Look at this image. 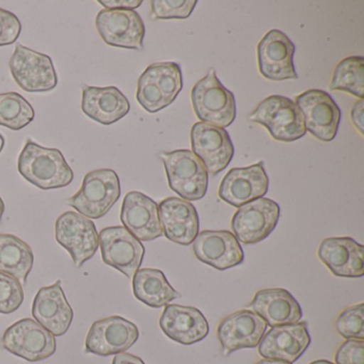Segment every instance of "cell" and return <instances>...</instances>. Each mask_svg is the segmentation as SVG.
Masks as SVG:
<instances>
[{
  "label": "cell",
  "mask_w": 364,
  "mask_h": 364,
  "mask_svg": "<svg viewBox=\"0 0 364 364\" xmlns=\"http://www.w3.org/2000/svg\"><path fill=\"white\" fill-rule=\"evenodd\" d=\"M253 312L262 317L267 326L293 325L302 318L299 302L284 289H262L250 304Z\"/></svg>",
  "instance_id": "cell-26"
},
{
  "label": "cell",
  "mask_w": 364,
  "mask_h": 364,
  "mask_svg": "<svg viewBox=\"0 0 364 364\" xmlns=\"http://www.w3.org/2000/svg\"><path fill=\"white\" fill-rule=\"evenodd\" d=\"M121 196L120 178L112 169H97L85 176L78 193L68 204L89 219L105 216Z\"/></svg>",
  "instance_id": "cell-2"
},
{
  "label": "cell",
  "mask_w": 364,
  "mask_h": 364,
  "mask_svg": "<svg viewBox=\"0 0 364 364\" xmlns=\"http://www.w3.org/2000/svg\"><path fill=\"white\" fill-rule=\"evenodd\" d=\"M33 106L16 92L0 93V127L20 131L35 119Z\"/></svg>",
  "instance_id": "cell-30"
},
{
  "label": "cell",
  "mask_w": 364,
  "mask_h": 364,
  "mask_svg": "<svg viewBox=\"0 0 364 364\" xmlns=\"http://www.w3.org/2000/svg\"><path fill=\"white\" fill-rule=\"evenodd\" d=\"M267 329V323L257 313L240 310L232 313L219 323L217 336L225 355L242 348L259 346Z\"/></svg>",
  "instance_id": "cell-17"
},
{
  "label": "cell",
  "mask_w": 364,
  "mask_h": 364,
  "mask_svg": "<svg viewBox=\"0 0 364 364\" xmlns=\"http://www.w3.org/2000/svg\"><path fill=\"white\" fill-rule=\"evenodd\" d=\"M159 220L166 237L176 244L188 246L199 234V216L191 202L170 197L159 205Z\"/></svg>",
  "instance_id": "cell-22"
},
{
  "label": "cell",
  "mask_w": 364,
  "mask_h": 364,
  "mask_svg": "<svg viewBox=\"0 0 364 364\" xmlns=\"http://www.w3.org/2000/svg\"><path fill=\"white\" fill-rule=\"evenodd\" d=\"M107 10H133L142 5V0H99Z\"/></svg>",
  "instance_id": "cell-38"
},
{
  "label": "cell",
  "mask_w": 364,
  "mask_h": 364,
  "mask_svg": "<svg viewBox=\"0 0 364 364\" xmlns=\"http://www.w3.org/2000/svg\"><path fill=\"white\" fill-rule=\"evenodd\" d=\"M191 103L196 116L206 124L225 129L235 120V97L221 84L214 69L193 86Z\"/></svg>",
  "instance_id": "cell-3"
},
{
  "label": "cell",
  "mask_w": 364,
  "mask_h": 364,
  "mask_svg": "<svg viewBox=\"0 0 364 364\" xmlns=\"http://www.w3.org/2000/svg\"><path fill=\"white\" fill-rule=\"evenodd\" d=\"M120 218L125 229L140 242H151L164 235L159 204L139 191L125 196Z\"/></svg>",
  "instance_id": "cell-18"
},
{
  "label": "cell",
  "mask_w": 364,
  "mask_h": 364,
  "mask_svg": "<svg viewBox=\"0 0 364 364\" xmlns=\"http://www.w3.org/2000/svg\"><path fill=\"white\" fill-rule=\"evenodd\" d=\"M304 117V127L321 141L336 138L341 122V109L329 93L318 89L304 91L294 101Z\"/></svg>",
  "instance_id": "cell-10"
},
{
  "label": "cell",
  "mask_w": 364,
  "mask_h": 364,
  "mask_svg": "<svg viewBox=\"0 0 364 364\" xmlns=\"http://www.w3.org/2000/svg\"><path fill=\"white\" fill-rule=\"evenodd\" d=\"M193 252L199 261L218 270L235 267L245 259L240 242L229 231H202L193 240Z\"/></svg>",
  "instance_id": "cell-20"
},
{
  "label": "cell",
  "mask_w": 364,
  "mask_h": 364,
  "mask_svg": "<svg viewBox=\"0 0 364 364\" xmlns=\"http://www.w3.org/2000/svg\"><path fill=\"white\" fill-rule=\"evenodd\" d=\"M269 187V178L263 161L246 168H233L221 181L218 195L223 201L240 208V206L264 198Z\"/></svg>",
  "instance_id": "cell-16"
},
{
  "label": "cell",
  "mask_w": 364,
  "mask_h": 364,
  "mask_svg": "<svg viewBox=\"0 0 364 364\" xmlns=\"http://www.w3.org/2000/svg\"><path fill=\"white\" fill-rule=\"evenodd\" d=\"M317 255L334 276L360 278L364 274V247L353 238H326Z\"/></svg>",
  "instance_id": "cell-23"
},
{
  "label": "cell",
  "mask_w": 364,
  "mask_h": 364,
  "mask_svg": "<svg viewBox=\"0 0 364 364\" xmlns=\"http://www.w3.org/2000/svg\"><path fill=\"white\" fill-rule=\"evenodd\" d=\"M139 338L137 326L124 317L109 316L95 321L86 338V353L108 357L125 353Z\"/></svg>",
  "instance_id": "cell-13"
},
{
  "label": "cell",
  "mask_w": 364,
  "mask_h": 364,
  "mask_svg": "<svg viewBox=\"0 0 364 364\" xmlns=\"http://www.w3.org/2000/svg\"><path fill=\"white\" fill-rule=\"evenodd\" d=\"M9 67L12 77L26 92H48L58 84L52 58L21 43L16 44Z\"/></svg>",
  "instance_id": "cell-7"
},
{
  "label": "cell",
  "mask_w": 364,
  "mask_h": 364,
  "mask_svg": "<svg viewBox=\"0 0 364 364\" xmlns=\"http://www.w3.org/2000/svg\"><path fill=\"white\" fill-rule=\"evenodd\" d=\"M5 138L0 134V153L3 152L4 148H5Z\"/></svg>",
  "instance_id": "cell-43"
},
{
  "label": "cell",
  "mask_w": 364,
  "mask_h": 364,
  "mask_svg": "<svg viewBox=\"0 0 364 364\" xmlns=\"http://www.w3.org/2000/svg\"><path fill=\"white\" fill-rule=\"evenodd\" d=\"M24 297L22 284L14 277L0 272V313L16 312L22 306Z\"/></svg>",
  "instance_id": "cell-35"
},
{
  "label": "cell",
  "mask_w": 364,
  "mask_h": 364,
  "mask_svg": "<svg viewBox=\"0 0 364 364\" xmlns=\"http://www.w3.org/2000/svg\"><path fill=\"white\" fill-rule=\"evenodd\" d=\"M311 343L306 323L277 326L266 332L259 344V353L265 359L297 361Z\"/></svg>",
  "instance_id": "cell-21"
},
{
  "label": "cell",
  "mask_w": 364,
  "mask_h": 364,
  "mask_svg": "<svg viewBox=\"0 0 364 364\" xmlns=\"http://www.w3.org/2000/svg\"><path fill=\"white\" fill-rule=\"evenodd\" d=\"M336 364H364V341L346 340L336 350Z\"/></svg>",
  "instance_id": "cell-37"
},
{
  "label": "cell",
  "mask_w": 364,
  "mask_h": 364,
  "mask_svg": "<svg viewBox=\"0 0 364 364\" xmlns=\"http://www.w3.org/2000/svg\"><path fill=\"white\" fill-rule=\"evenodd\" d=\"M310 364H336L332 362L327 361V360H316V361L311 362Z\"/></svg>",
  "instance_id": "cell-44"
},
{
  "label": "cell",
  "mask_w": 364,
  "mask_h": 364,
  "mask_svg": "<svg viewBox=\"0 0 364 364\" xmlns=\"http://www.w3.org/2000/svg\"><path fill=\"white\" fill-rule=\"evenodd\" d=\"M33 263L35 255L27 242L12 234H0V272L26 285Z\"/></svg>",
  "instance_id": "cell-28"
},
{
  "label": "cell",
  "mask_w": 364,
  "mask_h": 364,
  "mask_svg": "<svg viewBox=\"0 0 364 364\" xmlns=\"http://www.w3.org/2000/svg\"><path fill=\"white\" fill-rule=\"evenodd\" d=\"M193 153L202 161L208 176L220 173L231 163L234 146L225 129L198 122L191 132Z\"/></svg>",
  "instance_id": "cell-14"
},
{
  "label": "cell",
  "mask_w": 364,
  "mask_h": 364,
  "mask_svg": "<svg viewBox=\"0 0 364 364\" xmlns=\"http://www.w3.org/2000/svg\"><path fill=\"white\" fill-rule=\"evenodd\" d=\"M33 316L54 336H63L69 331L74 313L60 280L38 291L33 299Z\"/></svg>",
  "instance_id": "cell-19"
},
{
  "label": "cell",
  "mask_w": 364,
  "mask_h": 364,
  "mask_svg": "<svg viewBox=\"0 0 364 364\" xmlns=\"http://www.w3.org/2000/svg\"><path fill=\"white\" fill-rule=\"evenodd\" d=\"M197 0H153L151 1L154 20L188 18L195 10Z\"/></svg>",
  "instance_id": "cell-34"
},
{
  "label": "cell",
  "mask_w": 364,
  "mask_h": 364,
  "mask_svg": "<svg viewBox=\"0 0 364 364\" xmlns=\"http://www.w3.org/2000/svg\"><path fill=\"white\" fill-rule=\"evenodd\" d=\"M330 90L350 93L359 100L364 97V59L361 56L347 57L336 67Z\"/></svg>",
  "instance_id": "cell-29"
},
{
  "label": "cell",
  "mask_w": 364,
  "mask_h": 364,
  "mask_svg": "<svg viewBox=\"0 0 364 364\" xmlns=\"http://www.w3.org/2000/svg\"><path fill=\"white\" fill-rule=\"evenodd\" d=\"M95 27L108 46L136 50L144 48L146 27L141 16L133 10H102L95 18Z\"/></svg>",
  "instance_id": "cell-11"
},
{
  "label": "cell",
  "mask_w": 364,
  "mask_h": 364,
  "mask_svg": "<svg viewBox=\"0 0 364 364\" xmlns=\"http://www.w3.org/2000/svg\"><path fill=\"white\" fill-rule=\"evenodd\" d=\"M103 262L133 278L144 261V245L124 227H108L99 234Z\"/></svg>",
  "instance_id": "cell-12"
},
{
  "label": "cell",
  "mask_w": 364,
  "mask_h": 364,
  "mask_svg": "<svg viewBox=\"0 0 364 364\" xmlns=\"http://www.w3.org/2000/svg\"><path fill=\"white\" fill-rule=\"evenodd\" d=\"M146 73L156 82L168 104H172L183 89V76L180 65L161 63L149 65Z\"/></svg>",
  "instance_id": "cell-31"
},
{
  "label": "cell",
  "mask_w": 364,
  "mask_h": 364,
  "mask_svg": "<svg viewBox=\"0 0 364 364\" xmlns=\"http://www.w3.org/2000/svg\"><path fill=\"white\" fill-rule=\"evenodd\" d=\"M82 109L88 118L95 122L112 125L129 114L131 104L116 87H85Z\"/></svg>",
  "instance_id": "cell-25"
},
{
  "label": "cell",
  "mask_w": 364,
  "mask_h": 364,
  "mask_svg": "<svg viewBox=\"0 0 364 364\" xmlns=\"http://www.w3.org/2000/svg\"><path fill=\"white\" fill-rule=\"evenodd\" d=\"M279 218V204L274 200L259 198L238 208L232 218L231 227L238 242L257 244L272 233Z\"/></svg>",
  "instance_id": "cell-9"
},
{
  "label": "cell",
  "mask_w": 364,
  "mask_h": 364,
  "mask_svg": "<svg viewBox=\"0 0 364 364\" xmlns=\"http://www.w3.org/2000/svg\"><path fill=\"white\" fill-rule=\"evenodd\" d=\"M336 329L346 340H364V304L345 309L336 318Z\"/></svg>",
  "instance_id": "cell-32"
},
{
  "label": "cell",
  "mask_w": 364,
  "mask_h": 364,
  "mask_svg": "<svg viewBox=\"0 0 364 364\" xmlns=\"http://www.w3.org/2000/svg\"><path fill=\"white\" fill-rule=\"evenodd\" d=\"M159 326L168 338L183 345L200 342L210 331L208 321L199 309L180 304L166 306Z\"/></svg>",
  "instance_id": "cell-24"
},
{
  "label": "cell",
  "mask_w": 364,
  "mask_h": 364,
  "mask_svg": "<svg viewBox=\"0 0 364 364\" xmlns=\"http://www.w3.org/2000/svg\"><path fill=\"white\" fill-rule=\"evenodd\" d=\"M169 187L186 201H198L206 195L208 172L193 151L176 150L161 154Z\"/></svg>",
  "instance_id": "cell-5"
},
{
  "label": "cell",
  "mask_w": 364,
  "mask_h": 364,
  "mask_svg": "<svg viewBox=\"0 0 364 364\" xmlns=\"http://www.w3.org/2000/svg\"><path fill=\"white\" fill-rule=\"evenodd\" d=\"M55 235L78 268L92 259L99 249V233L95 223L76 212H65L58 217Z\"/></svg>",
  "instance_id": "cell-8"
},
{
  "label": "cell",
  "mask_w": 364,
  "mask_h": 364,
  "mask_svg": "<svg viewBox=\"0 0 364 364\" xmlns=\"http://www.w3.org/2000/svg\"><path fill=\"white\" fill-rule=\"evenodd\" d=\"M112 364H146L142 359L132 353H122L114 355Z\"/></svg>",
  "instance_id": "cell-40"
},
{
  "label": "cell",
  "mask_w": 364,
  "mask_h": 364,
  "mask_svg": "<svg viewBox=\"0 0 364 364\" xmlns=\"http://www.w3.org/2000/svg\"><path fill=\"white\" fill-rule=\"evenodd\" d=\"M363 109H364V101L363 100H359L355 105L351 108L350 119L353 121V125H355L357 131L359 132L360 135L363 136Z\"/></svg>",
  "instance_id": "cell-39"
},
{
  "label": "cell",
  "mask_w": 364,
  "mask_h": 364,
  "mask_svg": "<svg viewBox=\"0 0 364 364\" xmlns=\"http://www.w3.org/2000/svg\"><path fill=\"white\" fill-rule=\"evenodd\" d=\"M1 346L28 362L43 361L57 349L55 336L33 318H23L10 326L1 338Z\"/></svg>",
  "instance_id": "cell-6"
},
{
  "label": "cell",
  "mask_w": 364,
  "mask_h": 364,
  "mask_svg": "<svg viewBox=\"0 0 364 364\" xmlns=\"http://www.w3.org/2000/svg\"><path fill=\"white\" fill-rule=\"evenodd\" d=\"M249 120L263 125L278 141H296L306 134L299 108L293 100L282 95L266 97L251 112Z\"/></svg>",
  "instance_id": "cell-4"
},
{
  "label": "cell",
  "mask_w": 364,
  "mask_h": 364,
  "mask_svg": "<svg viewBox=\"0 0 364 364\" xmlns=\"http://www.w3.org/2000/svg\"><path fill=\"white\" fill-rule=\"evenodd\" d=\"M133 291L139 301L155 309L166 306L181 297L164 272L154 268H142L136 272L133 276Z\"/></svg>",
  "instance_id": "cell-27"
},
{
  "label": "cell",
  "mask_w": 364,
  "mask_h": 364,
  "mask_svg": "<svg viewBox=\"0 0 364 364\" xmlns=\"http://www.w3.org/2000/svg\"><path fill=\"white\" fill-rule=\"evenodd\" d=\"M18 169L25 180L43 191L67 187L74 178L60 150L44 148L31 139L18 156Z\"/></svg>",
  "instance_id": "cell-1"
},
{
  "label": "cell",
  "mask_w": 364,
  "mask_h": 364,
  "mask_svg": "<svg viewBox=\"0 0 364 364\" xmlns=\"http://www.w3.org/2000/svg\"><path fill=\"white\" fill-rule=\"evenodd\" d=\"M4 213H5V202H4L3 198L0 196V221L3 219Z\"/></svg>",
  "instance_id": "cell-42"
},
{
  "label": "cell",
  "mask_w": 364,
  "mask_h": 364,
  "mask_svg": "<svg viewBox=\"0 0 364 364\" xmlns=\"http://www.w3.org/2000/svg\"><path fill=\"white\" fill-rule=\"evenodd\" d=\"M255 364H293L289 362L282 361V360L263 359L257 361Z\"/></svg>",
  "instance_id": "cell-41"
},
{
  "label": "cell",
  "mask_w": 364,
  "mask_h": 364,
  "mask_svg": "<svg viewBox=\"0 0 364 364\" xmlns=\"http://www.w3.org/2000/svg\"><path fill=\"white\" fill-rule=\"evenodd\" d=\"M295 50L293 42L284 33L278 29L268 31L257 46L259 73L274 82L297 80L294 65Z\"/></svg>",
  "instance_id": "cell-15"
},
{
  "label": "cell",
  "mask_w": 364,
  "mask_h": 364,
  "mask_svg": "<svg viewBox=\"0 0 364 364\" xmlns=\"http://www.w3.org/2000/svg\"><path fill=\"white\" fill-rule=\"evenodd\" d=\"M22 31V24L18 16L0 8V46L16 43Z\"/></svg>",
  "instance_id": "cell-36"
},
{
  "label": "cell",
  "mask_w": 364,
  "mask_h": 364,
  "mask_svg": "<svg viewBox=\"0 0 364 364\" xmlns=\"http://www.w3.org/2000/svg\"><path fill=\"white\" fill-rule=\"evenodd\" d=\"M136 99L142 108L151 114H155V112L169 106L156 82L146 71L142 73L138 80Z\"/></svg>",
  "instance_id": "cell-33"
}]
</instances>
